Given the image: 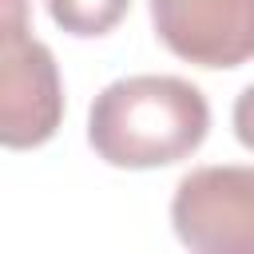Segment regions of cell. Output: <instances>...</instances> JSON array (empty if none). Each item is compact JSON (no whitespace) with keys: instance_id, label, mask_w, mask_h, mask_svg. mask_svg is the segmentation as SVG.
<instances>
[{"instance_id":"obj_5","label":"cell","mask_w":254,"mask_h":254,"mask_svg":"<svg viewBox=\"0 0 254 254\" xmlns=\"http://www.w3.org/2000/svg\"><path fill=\"white\" fill-rule=\"evenodd\" d=\"M131 0H48L52 20L71 36H107L123 16Z\"/></svg>"},{"instance_id":"obj_4","label":"cell","mask_w":254,"mask_h":254,"mask_svg":"<svg viewBox=\"0 0 254 254\" xmlns=\"http://www.w3.org/2000/svg\"><path fill=\"white\" fill-rule=\"evenodd\" d=\"M159 40L194 67L254 60V0H151Z\"/></svg>"},{"instance_id":"obj_3","label":"cell","mask_w":254,"mask_h":254,"mask_svg":"<svg viewBox=\"0 0 254 254\" xmlns=\"http://www.w3.org/2000/svg\"><path fill=\"white\" fill-rule=\"evenodd\" d=\"M171 222L198 254H254V167H194L175 187Z\"/></svg>"},{"instance_id":"obj_6","label":"cell","mask_w":254,"mask_h":254,"mask_svg":"<svg viewBox=\"0 0 254 254\" xmlns=\"http://www.w3.org/2000/svg\"><path fill=\"white\" fill-rule=\"evenodd\" d=\"M234 135L246 151H254V83L234 99Z\"/></svg>"},{"instance_id":"obj_2","label":"cell","mask_w":254,"mask_h":254,"mask_svg":"<svg viewBox=\"0 0 254 254\" xmlns=\"http://www.w3.org/2000/svg\"><path fill=\"white\" fill-rule=\"evenodd\" d=\"M64 119V87L56 56L28 32V4L4 0L0 36V139L12 151L40 147Z\"/></svg>"},{"instance_id":"obj_1","label":"cell","mask_w":254,"mask_h":254,"mask_svg":"<svg viewBox=\"0 0 254 254\" xmlns=\"http://www.w3.org/2000/svg\"><path fill=\"white\" fill-rule=\"evenodd\" d=\"M206 95L179 75H127L107 83L87 111V143L111 167L151 171L202 147Z\"/></svg>"}]
</instances>
